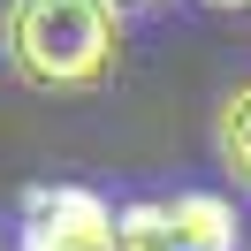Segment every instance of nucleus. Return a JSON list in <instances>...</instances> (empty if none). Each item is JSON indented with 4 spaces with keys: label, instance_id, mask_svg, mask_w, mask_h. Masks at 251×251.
I'll use <instances>...</instances> for the list:
<instances>
[{
    "label": "nucleus",
    "instance_id": "obj_1",
    "mask_svg": "<svg viewBox=\"0 0 251 251\" xmlns=\"http://www.w3.org/2000/svg\"><path fill=\"white\" fill-rule=\"evenodd\" d=\"M0 61L31 92H99L122 69V8L114 0H8Z\"/></svg>",
    "mask_w": 251,
    "mask_h": 251
},
{
    "label": "nucleus",
    "instance_id": "obj_2",
    "mask_svg": "<svg viewBox=\"0 0 251 251\" xmlns=\"http://www.w3.org/2000/svg\"><path fill=\"white\" fill-rule=\"evenodd\" d=\"M23 251H114V205L84 183L23 190Z\"/></svg>",
    "mask_w": 251,
    "mask_h": 251
},
{
    "label": "nucleus",
    "instance_id": "obj_3",
    "mask_svg": "<svg viewBox=\"0 0 251 251\" xmlns=\"http://www.w3.org/2000/svg\"><path fill=\"white\" fill-rule=\"evenodd\" d=\"M168 228H175V251H236V205L213 198V190H175L168 198Z\"/></svg>",
    "mask_w": 251,
    "mask_h": 251
},
{
    "label": "nucleus",
    "instance_id": "obj_4",
    "mask_svg": "<svg viewBox=\"0 0 251 251\" xmlns=\"http://www.w3.org/2000/svg\"><path fill=\"white\" fill-rule=\"evenodd\" d=\"M213 160L236 175V190H251V84H236L213 114Z\"/></svg>",
    "mask_w": 251,
    "mask_h": 251
},
{
    "label": "nucleus",
    "instance_id": "obj_5",
    "mask_svg": "<svg viewBox=\"0 0 251 251\" xmlns=\"http://www.w3.org/2000/svg\"><path fill=\"white\" fill-rule=\"evenodd\" d=\"M114 251H175V228H168V198L114 205Z\"/></svg>",
    "mask_w": 251,
    "mask_h": 251
},
{
    "label": "nucleus",
    "instance_id": "obj_6",
    "mask_svg": "<svg viewBox=\"0 0 251 251\" xmlns=\"http://www.w3.org/2000/svg\"><path fill=\"white\" fill-rule=\"evenodd\" d=\"M205 8H251V0H205Z\"/></svg>",
    "mask_w": 251,
    "mask_h": 251
},
{
    "label": "nucleus",
    "instance_id": "obj_7",
    "mask_svg": "<svg viewBox=\"0 0 251 251\" xmlns=\"http://www.w3.org/2000/svg\"><path fill=\"white\" fill-rule=\"evenodd\" d=\"M114 8H152V0H114Z\"/></svg>",
    "mask_w": 251,
    "mask_h": 251
}]
</instances>
